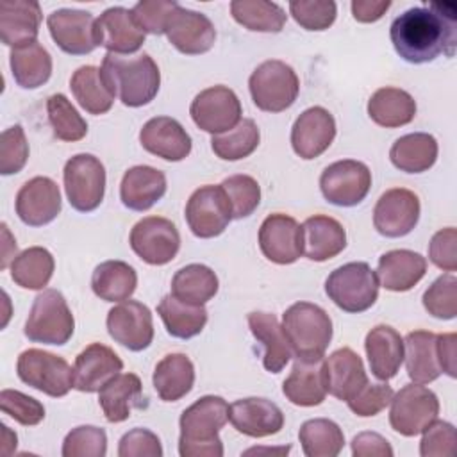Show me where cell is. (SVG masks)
<instances>
[{"label":"cell","instance_id":"obj_1","mask_svg":"<svg viewBox=\"0 0 457 457\" xmlns=\"http://www.w3.org/2000/svg\"><path fill=\"white\" fill-rule=\"evenodd\" d=\"M396 54L411 62H430L441 54L452 57L457 46V5L430 2L427 7H411L396 16L389 27Z\"/></svg>","mask_w":457,"mask_h":457},{"label":"cell","instance_id":"obj_2","mask_svg":"<svg viewBox=\"0 0 457 457\" xmlns=\"http://www.w3.org/2000/svg\"><path fill=\"white\" fill-rule=\"evenodd\" d=\"M228 407L230 405L221 396L205 395L180 414V457L223 455V445L218 432L228 421Z\"/></svg>","mask_w":457,"mask_h":457},{"label":"cell","instance_id":"obj_3","mask_svg":"<svg viewBox=\"0 0 457 457\" xmlns=\"http://www.w3.org/2000/svg\"><path fill=\"white\" fill-rule=\"evenodd\" d=\"M109 91L127 107L150 104L161 86V71L148 54L125 57L107 52L100 68Z\"/></svg>","mask_w":457,"mask_h":457},{"label":"cell","instance_id":"obj_4","mask_svg":"<svg viewBox=\"0 0 457 457\" xmlns=\"http://www.w3.org/2000/svg\"><path fill=\"white\" fill-rule=\"evenodd\" d=\"M282 330L296 359H323L332 339V320L327 311L311 302H296L282 316Z\"/></svg>","mask_w":457,"mask_h":457},{"label":"cell","instance_id":"obj_5","mask_svg":"<svg viewBox=\"0 0 457 457\" xmlns=\"http://www.w3.org/2000/svg\"><path fill=\"white\" fill-rule=\"evenodd\" d=\"M75 330L73 314L57 289H43L30 307L25 321V336L32 343L43 345H66Z\"/></svg>","mask_w":457,"mask_h":457},{"label":"cell","instance_id":"obj_6","mask_svg":"<svg viewBox=\"0 0 457 457\" xmlns=\"http://www.w3.org/2000/svg\"><path fill=\"white\" fill-rule=\"evenodd\" d=\"M378 278L368 262H346L325 280L327 296L345 312H364L378 298Z\"/></svg>","mask_w":457,"mask_h":457},{"label":"cell","instance_id":"obj_7","mask_svg":"<svg viewBox=\"0 0 457 457\" xmlns=\"http://www.w3.org/2000/svg\"><path fill=\"white\" fill-rule=\"evenodd\" d=\"M253 104L266 112H282L289 109L300 91L296 71L278 59L261 62L248 79Z\"/></svg>","mask_w":457,"mask_h":457},{"label":"cell","instance_id":"obj_8","mask_svg":"<svg viewBox=\"0 0 457 457\" xmlns=\"http://www.w3.org/2000/svg\"><path fill=\"white\" fill-rule=\"evenodd\" d=\"M16 373L23 384L52 398H61L73 387V368L66 359L39 348L20 353Z\"/></svg>","mask_w":457,"mask_h":457},{"label":"cell","instance_id":"obj_9","mask_svg":"<svg viewBox=\"0 0 457 457\" xmlns=\"http://www.w3.org/2000/svg\"><path fill=\"white\" fill-rule=\"evenodd\" d=\"M64 191L70 205L79 212L95 211L105 193V168L91 154H77L66 161L62 170Z\"/></svg>","mask_w":457,"mask_h":457},{"label":"cell","instance_id":"obj_10","mask_svg":"<svg viewBox=\"0 0 457 457\" xmlns=\"http://www.w3.org/2000/svg\"><path fill=\"white\" fill-rule=\"evenodd\" d=\"M389 423L395 432L412 437L421 434L439 414V400L423 384H407L391 398Z\"/></svg>","mask_w":457,"mask_h":457},{"label":"cell","instance_id":"obj_11","mask_svg":"<svg viewBox=\"0 0 457 457\" xmlns=\"http://www.w3.org/2000/svg\"><path fill=\"white\" fill-rule=\"evenodd\" d=\"M371 187L370 168L355 159H343L328 164L320 177L323 198L339 207L361 204Z\"/></svg>","mask_w":457,"mask_h":457},{"label":"cell","instance_id":"obj_12","mask_svg":"<svg viewBox=\"0 0 457 457\" xmlns=\"http://www.w3.org/2000/svg\"><path fill=\"white\" fill-rule=\"evenodd\" d=\"M129 243L141 261L152 266H162L175 259L180 248V234L171 220L146 216L132 227Z\"/></svg>","mask_w":457,"mask_h":457},{"label":"cell","instance_id":"obj_13","mask_svg":"<svg viewBox=\"0 0 457 457\" xmlns=\"http://www.w3.org/2000/svg\"><path fill=\"white\" fill-rule=\"evenodd\" d=\"M186 221L196 237L220 236L232 220L230 204L221 186H202L195 189L186 204Z\"/></svg>","mask_w":457,"mask_h":457},{"label":"cell","instance_id":"obj_14","mask_svg":"<svg viewBox=\"0 0 457 457\" xmlns=\"http://www.w3.org/2000/svg\"><path fill=\"white\" fill-rule=\"evenodd\" d=\"M189 114L198 129L216 136L241 121V102L230 87L212 86L193 98Z\"/></svg>","mask_w":457,"mask_h":457},{"label":"cell","instance_id":"obj_15","mask_svg":"<svg viewBox=\"0 0 457 457\" xmlns=\"http://www.w3.org/2000/svg\"><path fill=\"white\" fill-rule=\"evenodd\" d=\"M48 32L55 45L70 55L91 54L96 46V20L80 9H57L46 18Z\"/></svg>","mask_w":457,"mask_h":457},{"label":"cell","instance_id":"obj_16","mask_svg":"<svg viewBox=\"0 0 457 457\" xmlns=\"http://www.w3.org/2000/svg\"><path fill=\"white\" fill-rule=\"evenodd\" d=\"M107 332L130 352H141L154 339V321L150 309L137 300H123L107 312Z\"/></svg>","mask_w":457,"mask_h":457},{"label":"cell","instance_id":"obj_17","mask_svg":"<svg viewBox=\"0 0 457 457\" xmlns=\"http://www.w3.org/2000/svg\"><path fill=\"white\" fill-rule=\"evenodd\" d=\"M420 198L405 187H393L380 195L373 209V225L386 237L407 236L420 220Z\"/></svg>","mask_w":457,"mask_h":457},{"label":"cell","instance_id":"obj_18","mask_svg":"<svg viewBox=\"0 0 457 457\" xmlns=\"http://www.w3.org/2000/svg\"><path fill=\"white\" fill-rule=\"evenodd\" d=\"M259 248L275 264H293L303 253L302 225L293 216L270 214L259 228Z\"/></svg>","mask_w":457,"mask_h":457},{"label":"cell","instance_id":"obj_19","mask_svg":"<svg viewBox=\"0 0 457 457\" xmlns=\"http://www.w3.org/2000/svg\"><path fill=\"white\" fill-rule=\"evenodd\" d=\"M168 41L186 55H200L212 48L216 41V29L212 21L198 12L177 5L168 18L166 30Z\"/></svg>","mask_w":457,"mask_h":457},{"label":"cell","instance_id":"obj_20","mask_svg":"<svg viewBox=\"0 0 457 457\" xmlns=\"http://www.w3.org/2000/svg\"><path fill=\"white\" fill-rule=\"evenodd\" d=\"M336 137L334 116L320 105L305 109L291 127V146L305 161L320 157Z\"/></svg>","mask_w":457,"mask_h":457},{"label":"cell","instance_id":"obj_21","mask_svg":"<svg viewBox=\"0 0 457 457\" xmlns=\"http://www.w3.org/2000/svg\"><path fill=\"white\" fill-rule=\"evenodd\" d=\"M61 212V191L50 177L27 180L16 195V214L29 227H43Z\"/></svg>","mask_w":457,"mask_h":457},{"label":"cell","instance_id":"obj_22","mask_svg":"<svg viewBox=\"0 0 457 457\" xmlns=\"http://www.w3.org/2000/svg\"><path fill=\"white\" fill-rule=\"evenodd\" d=\"M121 370L123 361L112 348L102 343H91L75 357L73 387L82 393L100 391Z\"/></svg>","mask_w":457,"mask_h":457},{"label":"cell","instance_id":"obj_23","mask_svg":"<svg viewBox=\"0 0 457 457\" xmlns=\"http://www.w3.org/2000/svg\"><path fill=\"white\" fill-rule=\"evenodd\" d=\"M141 146L164 161H182L191 154V137L186 129L170 116H155L148 120L139 132Z\"/></svg>","mask_w":457,"mask_h":457},{"label":"cell","instance_id":"obj_24","mask_svg":"<svg viewBox=\"0 0 457 457\" xmlns=\"http://www.w3.org/2000/svg\"><path fill=\"white\" fill-rule=\"evenodd\" d=\"M228 420L232 427L250 437H266L280 432L284 427V414L280 407L268 398H241L228 407Z\"/></svg>","mask_w":457,"mask_h":457},{"label":"cell","instance_id":"obj_25","mask_svg":"<svg viewBox=\"0 0 457 457\" xmlns=\"http://www.w3.org/2000/svg\"><path fill=\"white\" fill-rule=\"evenodd\" d=\"M98 46L111 54H134L145 43V32L132 18V11L125 7H109L96 18Z\"/></svg>","mask_w":457,"mask_h":457},{"label":"cell","instance_id":"obj_26","mask_svg":"<svg viewBox=\"0 0 457 457\" xmlns=\"http://www.w3.org/2000/svg\"><path fill=\"white\" fill-rule=\"evenodd\" d=\"M327 393L337 400L348 402L370 380L362 359L352 348H339L323 359Z\"/></svg>","mask_w":457,"mask_h":457},{"label":"cell","instance_id":"obj_27","mask_svg":"<svg viewBox=\"0 0 457 457\" xmlns=\"http://www.w3.org/2000/svg\"><path fill=\"white\" fill-rule=\"evenodd\" d=\"M41 25V7L34 0L0 2V39L16 48L37 41Z\"/></svg>","mask_w":457,"mask_h":457},{"label":"cell","instance_id":"obj_28","mask_svg":"<svg viewBox=\"0 0 457 457\" xmlns=\"http://www.w3.org/2000/svg\"><path fill=\"white\" fill-rule=\"evenodd\" d=\"M166 175L146 164L132 166L123 173L120 184L121 204L130 211H148L155 205L166 193Z\"/></svg>","mask_w":457,"mask_h":457},{"label":"cell","instance_id":"obj_29","mask_svg":"<svg viewBox=\"0 0 457 457\" xmlns=\"http://www.w3.org/2000/svg\"><path fill=\"white\" fill-rule=\"evenodd\" d=\"M427 273V259L412 250H389L380 255L377 278L382 287L395 293L412 289Z\"/></svg>","mask_w":457,"mask_h":457},{"label":"cell","instance_id":"obj_30","mask_svg":"<svg viewBox=\"0 0 457 457\" xmlns=\"http://www.w3.org/2000/svg\"><path fill=\"white\" fill-rule=\"evenodd\" d=\"M364 350L371 373L382 382L393 378L403 362V339L389 325L373 327L366 334Z\"/></svg>","mask_w":457,"mask_h":457},{"label":"cell","instance_id":"obj_31","mask_svg":"<svg viewBox=\"0 0 457 457\" xmlns=\"http://www.w3.org/2000/svg\"><path fill=\"white\" fill-rule=\"evenodd\" d=\"M98 403L107 421H125L132 409L146 407L141 378L136 373H118L98 391Z\"/></svg>","mask_w":457,"mask_h":457},{"label":"cell","instance_id":"obj_32","mask_svg":"<svg viewBox=\"0 0 457 457\" xmlns=\"http://www.w3.org/2000/svg\"><path fill=\"white\" fill-rule=\"evenodd\" d=\"M302 239L305 257L316 262L334 259L346 246L343 225L325 214H314L302 223Z\"/></svg>","mask_w":457,"mask_h":457},{"label":"cell","instance_id":"obj_33","mask_svg":"<svg viewBox=\"0 0 457 457\" xmlns=\"http://www.w3.org/2000/svg\"><path fill=\"white\" fill-rule=\"evenodd\" d=\"M403 359L407 375L414 384L434 382L443 373L437 353V334L428 330L409 332L403 339Z\"/></svg>","mask_w":457,"mask_h":457},{"label":"cell","instance_id":"obj_34","mask_svg":"<svg viewBox=\"0 0 457 457\" xmlns=\"http://www.w3.org/2000/svg\"><path fill=\"white\" fill-rule=\"evenodd\" d=\"M284 396L300 407L320 405L327 396L323 359L302 361L296 359L291 373L282 384Z\"/></svg>","mask_w":457,"mask_h":457},{"label":"cell","instance_id":"obj_35","mask_svg":"<svg viewBox=\"0 0 457 457\" xmlns=\"http://www.w3.org/2000/svg\"><path fill=\"white\" fill-rule=\"evenodd\" d=\"M246 320L250 332L264 348L262 364L266 371L280 373L291 359V348L277 316L264 311H253Z\"/></svg>","mask_w":457,"mask_h":457},{"label":"cell","instance_id":"obj_36","mask_svg":"<svg viewBox=\"0 0 457 457\" xmlns=\"http://www.w3.org/2000/svg\"><path fill=\"white\" fill-rule=\"evenodd\" d=\"M152 382L161 400L177 402L193 389L195 366L186 353H168L157 362Z\"/></svg>","mask_w":457,"mask_h":457},{"label":"cell","instance_id":"obj_37","mask_svg":"<svg viewBox=\"0 0 457 457\" xmlns=\"http://www.w3.org/2000/svg\"><path fill=\"white\" fill-rule=\"evenodd\" d=\"M437 141L432 134L412 132L398 137L391 150L389 159L393 166L405 173H423L430 170L437 159Z\"/></svg>","mask_w":457,"mask_h":457},{"label":"cell","instance_id":"obj_38","mask_svg":"<svg viewBox=\"0 0 457 457\" xmlns=\"http://www.w3.org/2000/svg\"><path fill=\"white\" fill-rule=\"evenodd\" d=\"M368 116L380 127L396 129L416 116L414 98L400 87H380L368 100Z\"/></svg>","mask_w":457,"mask_h":457},{"label":"cell","instance_id":"obj_39","mask_svg":"<svg viewBox=\"0 0 457 457\" xmlns=\"http://www.w3.org/2000/svg\"><path fill=\"white\" fill-rule=\"evenodd\" d=\"M137 286L136 270L125 261H104L91 277L93 293L105 302H123L132 296Z\"/></svg>","mask_w":457,"mask_h":457},{"label":"cell","instance_id":"obj_40","mask_svg":"<svg viewBox=\"0 0 457 457\" xmlns=\"http://www.w3.org/2000/svg\"><path fill=\"white\" fill-rule=\"evenodd\" d=\"M157 314L161 316L168 334L177 339H191L198 336L207 323V309L204 305L182 302L171 293L161 298Z\"/></svg>","mask_w":457,"mask_h":457},{"label":"cell","instance_id":"obj_41","mask_svg":"<svg viewBox=\"0 0 457 457\" xmlns=\"http://www.w3.org/2000/svg\"><path fill=\"white\" fill-rule=\"evenodd\" d=\"M9 57L12 77L25 89L43 86L52 75V55L37 41L12 48Z\"/></svg>","mask_w":457,"mask_h":457},{"label":"cell","instance_id":"obj_42","mask_svg":"<svg viewBox=\"0 0 457 457\" xmlns=\"http://www.w3.org/2000/svg\"><path fill=\"white\" fill-rule=\"evenodd\" d=\"M70 87L79 102V105L89 112V114H105L111 111L114 104V95L105 86L100 68L96 66H80L77 71H73L70 79Z\"/></svg>","mask_w":457,"mask_h":457},{"label":"cell","instance_id":"obj_43","mask_svg":"<svg viewBox=\"0 0 457 457\" xmlns=\"http://www.w3.org/2000/svg\"><path fill=\"white\" fill-rule=\"evenodd\" d=\"M218 277L205 264H187L171 278V295L182 302L204 305L218 293Z\"/></svg>","mask_w":457,"mask_h":457},{"label":"cell","instance_id":"obj_44","mask_svg":"<svg viewBox=\"0 0 457 457\" xmlns=\"http://www.w3.org/2000/svg\"><path fill=\"white\" fill-rule=\"evenodd\" d=\"M298 439L307 457H336L345 446L341 427L327 418H314L302 423Z\"/></svg>","mask_w":457,"mask_h":457},{"label":"cell","instance_id":"obj_45","mask_svg":"<svg viewBox=\"0 0 457 457\" xmlns=\"http://www.w3.org/2000/svg\"><path fill=\"white\" fill-rule=\"evenodd\" d=\"M55 261L43 246H30L11 262V278L25 289H43L54 275Z\"/></svg>","mask_w":457,"mask_h":457},{"label":"cell","instance_id":"obj_46","mask_svg":"<svg viewBox=\"0 0 457 457\" xmlns=\"http://www.w3.org/2000/svg\"><path fill=\"white\" fill-rule=\"evenodd\" d=\"M232 18L253 32H280L286 25V11L266 0H234L230 2Z\"/></svg>","mask_w":457,"mask_h":457},{"label":"cell","instance_id":"obj_47","mask_svg":"<svg viewBox=\"0 0 457 457\" xmlns=\"http://www.w3.org/2000/svg\"><path fill=\"white\" fill-rule=\"evenodd\" d=\"M259 141L261 132L255 121L243 118L234 129L212 136L211 148L223 161H239L253 154L259 146Z\"/></svg>","mask_w":457,"mask_h":457},{"label":"cell","instance_id":"obj_48","mask_svg":"<svg viewBox=\"0 0 457 457\" xmlns=\"http://www.w3.org/2000/svg\"><path fill=\"white\" fill-rule=\"evenodd\" d=\"M48 121L54 136L61 141H80L87 134V123L73 107V104L62 95L55 93L46 100Z\"/></svg>","mask_w":457,"mask_h":457},{"label":"cell","instance_id":"obj_49","mask_svg":"<svg viewBox=\"0 0 457 457\" xmlns=\"http://www.w3.org/2000/svg\"><path fill=\"white\" fill-rule=\"evenodd\" d=\"M230 204L232 220L248 218L261 202L259 182L250 175H232L220 184Z\"/></svg>","mask_w":457,"mask_h":457},{"label":"cell","instance_id":"obj_50","mask_svg":"<svg viewBox=\"0 0 457 457\" xmlns=\"http://www.w3.org/2000/svg\"><path fill=\"white\" fill-rule=\"evenodd\" d=\"M423 307L439 320H453L457 316V277L446 273L437 277L423 293Z\"/></svg>","mask_w":457,"mask_h":457},{"label":"cell","instance_id":"obj_51","mask_svg":"<svg viewBox=\"0 0 457 457\" xmlns=\"http://www.w3.org/2000/svg\"><path fill=\"white\" fill-rule=\"evenodd\" d=\"M62 457H104L107 453V434L95 425H80L70 430L62 441Z\"/></svg>","mask_w":457,"mask_h":457},{"label":"cell","instance_id":"obj_52","mask_svg":"<svg viewBox=\"0 0 457 457\" xmlns=\"http://www.w3.org/2000/svg\"><path fill=\"white\" fill-rule=\"evenodd\" d=\"M289 14L305 30H325L334 23L337 7L332 0H291Z\"/></svg>","mask_w":457,"mask_h":457},{"label":"cell","instance_id":"obj_53","mask_svg":"<svg viewBox=\"0 0 457 457\" xmlns=\"http://www.w3.org/2000/svg\"><path fill=\"white\" fill-rule=\"evenodd\" d=\"M0 409L4 414L11 416L14 421L25 427L37 425L45 418L43 403L16 389L0 391Z\"/></svg>","mask_w":457,"mask_h":457},{"label":"cell","instance_id":"obj_54","mask_svg":"<svg viewBox=\"0 0 457 457\" xmlns=\"http://www.w3.org/2000/svg\"><path fill=\"white\" fill-rule=\"evenodd\" d=\"M29 159V143L21 125H12L2 132L0 139V173L12 175L23 170Z\"/></svg>","mask_w":457,"mask_h":457},{"label":"cell","instance_id":"obj_55","mask_svg":"<svg viewBox=\"0 0 457 457\" xmlns=\"http://www.w3.org/2000/svg\"><path fill=\"white\" fill-rule=\"evenodd\" d=\"M179 4L175 0H141L130 11L137 27L146 34L161 36L166 30L170 14Z\"/></svg>","mask_w":457,"mask_h":457},{"label":"cell","instance_id":"obj_56","mask_svg":"<svg viewBox=\"0 0 457 457\" xmlns=\"http://www.w3.org/2000/svg\"><path fill=\"white\" fill-rule=\"evenodd\" d=\"M457 450V434L455 427L443 420H434L425 430L420 443L421 457H445L455 455Z\"/></svg>","mask_w":457,"mask_h":457},{"label":"cell","instance_id":"obj_57","mask_svg":"<svg viewBox=\"0 0 457 457\" xmlns=\"http://www.w3.org/2000/svg\"><path fill=\"white\" fill-rule=\"evenodd\" d=\"M393 395H395V391L391 386L368 382L346 403L353 414H357L361 418H370V416H377L380 411H384L389 405Z\"/></svg>","mask_w":457,"mask_h":457},{"label":"cell","instance_id":"obj_58","mask_svg":"<svg viewBox=\"0 0 457 457\" xmlns=\"http://www.w3.org/2000/svg\"><path fill=\"white\" fill-rule=\"evenodd\" d=\"M120 457H162V446L157 434L148 428H132L121 436L118 445Z\"/></svg>","mask_w":457,"mask_h":457},{"label":"cell","instance_id":"obj_59","mask_svg":"<svg viewBox=\"0 0 457 457\" xmlns=\"http://www.w3.org/2000/svg\"><path fill=\"white\" fill-rule=\"evenodd\" d=\"M428 259L445 271L457 270V230L446 227L437 230L428 243Z\"/></svg>","mask_w":457,"mask_h":457},{"label":"cell","instance_id":"obj_60","mask_svg":"<svg viewBox=\"0 0 457 457\" xmlns=\"http://www.w3.org/2000/svg\"><path fill=\"white\" fill-rule=\"evenodd\" d=\"M355 457H393V448L386 437L377 432H361L352 439Z\"/></svg>","mask_w":457,"mask_h":457},{"label":"cell","instance_id":"obj_61","mask_svg":"<svg viewBox=\"0 0 457 457\" xmlns=\"http://www.w3.org/2000/svg\"><path fill=\"white\" fill-rule=\"evenodd\" d=\"M455 346H457V334L455 332L437 334V353H439L441 370H443V373H446L452 378L457 377V371H455L457 348Z\"/></svg>","mask_w":457,"mask_h":457},{"label":"cell","instance_id":"obj_62","mask_svg":"<svg viewBox=\"0 0 457 457\" xmlns=\"http://www.w3.org/2000/svg\"><path fill=\"white\" fill-rule=\"evenodd\" d=\"M391 7L389 0H353L352 14L361 23H373L380 20Z\"/></svg>","mask_w":457,"mask_h":457}]
</instances>
